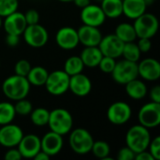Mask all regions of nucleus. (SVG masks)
Wrapping results in <instances>:
<instances>
[{"instance_id": "nucleus-1", "label": "nucleus", "mask_w": 160, "mask_h": 160, "mask_svg": "<svg viewBox=\"0 0 160 160\" xmlns=\"http://www.w3.org/2000/svg\"><path fill=\"white\" fill-rule=\"evenodd\" d=\"M30 83L26 77L12 75L8 77L2 83L4 95L11 100H20L25 98L30 91Z\"/></svg>"}, {"instance_id": "nucleus-2", "label": "nucleus", "mask_w": 160, "mask_h": 160, "mask_svg": "<svg viewBox=\"0 0 160 160\" xmlns=\"http://www.w3.org/2000/svg\"><path fill=\"white\" fill-rule=\"evenodd\" d=\"M151 142V135L147 128L142 125L131 127L126 135V144L135 154L148 149Z\"/></svg>"}, {"instance_id": "nucleus-3", "label": "nucleus", "mask_w": 160, "mask_h": 160, "mask_svg": "<svg viewBox=\"0 0 160 160\" xmlns=\"http://www.w3.org/2000/svg\"><path fill=\"white\" fill-rule=\"evenodd\" d=\"M48 126L51 131L64 136L70 132L73 127V118L71 113L62 108H57L50 112Z\"/></svg>"}, {"instance_id": "nucleus-4", "label": "nucleus", "mask_w": 160, "mask_h": 160, "mask_svg": "<svg viewBox=\"0 0 160 160\" xmlns=\"http://www.w3.org/2000/svg\"><path fill=\"white\" fill-rule=\"evenodd\" d=\"M94 138L85 128H76L69 136V145L73 152L78 155H86L91 152Z\"/></svg>"}, {"instance_id": "nucleus-5", "label": "nucleus", "mask_w": 160, "mask_h": 160, "mask_svg": "<svg viewBox=\"0 0 160 160\" xmlns=\"http://www.w3.org/2000/svg\"><path fill=\"white\" fill-rule=\"evenodd\" d=\"M133 26L138 38H152L158 33L159 23L158 18L154 14L144 12L135 19Z\"/></svg>"}, {"instance_id": "nucleus-6", "label": "nucleus", "mask_w": 160, "mask_h": 160, "mask_svg": "<svg viewBox=\"0 0 160 160\" xmlns=\"http://www.w3.org/2000/svg\"><path fill=\"white\" fill-rule=\"evenodd\" d=\"M111 74L114 82L119 84L125 85L128 82L139 77L138 63L126 59L116 62L114 68Z\"/></svg>"}, {"instance_id": "nucleus-7", "label": "nucleus", "mask_w": 160, "mask_h": 160, "mask_svg": "<svg viewBox=\"0 0 160 160\" xmlns=\"http://www.w3.org/2000/svg\"><path fill=\"white\" fill-rule=\"evenodd\" d=\"M45 87L52 96H62L69 86V76L64 70H55L49 73L45 82Z\"/></svg>"}, {"instance_id": "nucleus-8", "label": "nucleus", "mask_w": 160, "mask_h": 160, "mask_svg": "<svg viewBox=\"0 0 160 160\" xmlns=\"http://www.w3.org/2000/svg\"><path fill=\"white\" fill-rule=\"evenodd\" d=\"M140 125L149 128L158 127L160 124V103L151 101L144 104L138 114Z\"/></svg>"}, {"instance_id": "nucleus-9", "label": "nucleus", "mask_w": 160, "mask_h": 160, "mask_svg": "<svg viewBox=\"0 0 160 160\" xmlns=\"http://www.w3.org/2000/svg\"><path fill=\"white\" fill-rule=\"evenodd\" d=\"M22 35L25 42L33 48L43 47L49 39L48 31L39 23L27 25Z\"/></svg>"}, {"instance_id": "nucleus-10", "label": "nucleus", "mask_w": 160, "mask_h": 160, "mask_svg": "<svg viewBox=\"0 0 160 160\" xmlns=\"http://www.w3.org/2000/svg\"><path fill=\"white\" fill-rule=\"evenodd\" d=\"M132 115L131 107L123 101L112 103L107 111L108 120L115 126H122L129 121Z\"/></svg>"}, {"instance_id": "nucleus-11", "label": "nucleus", "mask_w": 160, "mask_h": 160, "mask_svg": "<svg viewBox=\"0 0 160 160\" xmlns=\"http://www.w3.org/2000/svg\"><path fill=\"white\" fill-rule=\"evenodd\" d=\"M23 136L20 127L14 124L3 125L0 128V145L6 148L16 147Z\"/></svg>"}, {"instance_id": "nucleus-12", "label": "nucleus", "mask_w": 160, "mask_h": 160, "mask_svg": "<svg viewBox=\"0 0 160 160\" xmlns=\"http://www.w3.org/2000/svg\"><path fill=\"white\" fill-rule=\"evenodd\" d=\"M124 42L119 39L114 34L102 37L98 48L104 56H109L112 58H118L122 55Z\"/></svg>"}, {"instance_id": "nucleus-13", "label": "nucleus", "mask_w": 160, "mask_h": 160, "mask_svg": "<svg viewBox=\"0 0 160 160\" xmlns=\"http://www.w3.org/2000/svg\"><path fill=\"white\" fill-rule=\"evenodd\" d=\"M81 20L83 24L99 27L104 23L106 16L100 6L89 4L82 8Z\"/></svg>"}, {"instance_id": "nucleus-14", "label": "nucleus", "mask_w": 160, "mask_h": 160, "mask_svg": "<svg viewBox=\"0 0 160 160\" xmlns=\"http://www.w3.org/2000/svg\"><path fill=\"white\" fill-rule=\"evenodd\" d=\"M55 41L61 49L68 51L75 49L80 43L77 30L70 26L60 28L56 33Z\"/></svg>"}, {"instance_id": "nucleus-15", "label": "nucleus", "mask_w": 160, "mask_h": 160, "mask_svg": "<svg viewBox=\"0 0 160 160\" xmlns=\"http://www.w3.org/2000/svg\"><path fill=\"white\" fill-rule=\"evenodd\" d=\"M2 25L7 34L21 36L27 26V23L25 22L24 14L16 10L4 18Z\"/></svg>"}, {"instance_id": "nucleus-16", "label": "nucleus", "mask_w": 160, "mask_h": 160, "mask_svg": "<svg viewBox=\"0 0 160 160\" xmlns=\"http://www.w3.org/2000/svg\"><path fill=\"white\" fill-rule=\"evenodd\" d=\"M63 143V136L50 131L40 139V150L51 158L61 152Z\"/></svg>"}, {"instance_id": "nucleus-17", "label": "nucleus", "mask_w": 160, "mask_h": 160, "mask_svg": "<svg viewBox=\"0 0 160 160\" xmlns=\"http://www.w3.org/2000/svg\"><path fill=\"white\" fill-rule=\"evenodd\" d=\"M17 147L22 158H33L40 151V139L34 134L23 135Z\"/></svg>"}, {"instance_id": "nucleus-18", "label": "nucleus", "mask_w": 160, "mask_h": 160, "mask_svg": "<svg viewBox=\"0 0 160 160\" xmlns=\"http://www.w3.org/2000/svg\"><path fill=\"white\" fill-rule=\"evenodd\" d=\"M138 73L145 81L155 82L160 78V64L154 58H145L138 64Z\"/></svg>"}, {"instance_id": "nucleus-19", "label": "nucleus", "mask_w": 160, "mask_h": 160, "mask_svg": "<svg viewBox=\"0 0 160 160\" xmlns=\"http://www.w3.org/2000/svg\"><path fill=\"white\" fill-rule=\"evenodd\" d=\"M68 90L77 97H85L92 90L91 80L84 74L79 73L69 77Z\"/></svg>"}, {"instance_id": "nucleus-20", "label": "nucleus", "mask_w": 160, "mask_h": 160, "mask_svg": "<svg viewBox=\"0 0 160 160\" xmlns=\"http://www.w3.org/2000/svg\"><path fill=\"white\" fill-rule=\"evenodd\" d=\"M77 32L80 43L85 47L98 46L102 38V34L98 27L83 24L77 30Z\"/></svg>"}, {"instance_id": "nucleus-21", "label": "nucleus", "mask_w": 160, "mask_h": 160, "mask_svg": "<svg viewBox=\"0 0 160 160\" xmlns=\"http://www.w3.org/2000/svg\"><path fill=\"white\" fill-rule=\"evenodd\" d=\"M147 4L144 0H123V14L135 20L146 10Z\"/></svg>"}, {"instance_id": "nucleus-22", "label": "nucleus", "mask_w": 160, "mask_h": 160, "mask_svg": "<svg viewBox=\"0 0 160 160\" xmlns=\"http://www.w3.org/2000/svg\"><path fill=\"white\" fill-rule=\"evenodd\" d=\"M103 54L100 52L98 46H90L85 47L81 52V59L84 65V67L95 68L98 67Z\"/></svg>"}, {"instance_id": "nucleus-23", "label": "nucleus", "mask_w": 160, "mask_h": 160, "mask_svg": "<svg viewBox=\"0 0 160 160\" xmlns=\"http://www.w3.org/2000/svg\"><path fill=\"white\" fill-rule=\"evenodd\" d=\"M126 86V93L128 96L133 99H142L147 95V87L145 83L138 80V78L128 82L125 84Z\"/></svg>"}, {"instance_id": "nucleus-24", "label": "nucleus", "mask_w": 160, "mask_h": 160, "mask_svg": "<svg viewBox=\"0 0 160 160\" xmlns=\"http://www.w3.org/2000/svg\"><path fill=\"white\" fill-rule=\"evenodd\" d=\"M100 7L106 18L115 19L123 14V0H102Z\"/></svg>"}, {"instance_id": "nucleus-25", "label": "nucleus", "mask_w": 160, "mask_h": 160, "mask_svg": "<svg viewBox=\"0 0 160 160\" xmlns=\"http://www.w3.org/2000/svg\"><path fill=\"white\" fill-rule=\"evenodd\" d=\"M114 35L124 43L135 41L137 38L136 31L133 24H130L128 22L119 23L115 28Z\"/></svg>"}, {"instance_id": "nucleus-26", "label": "nucleus", "mask_w": 160, "mask_h": 160, "mask_svg": "<svg viewBox=\"0 0 160 160\" xmlns=\"http://www.w3.org/2000/svg\"><path fill=\"white\" fill-rule=\"evenodd\" d=\"M49 72L43 67H34L31 68L30 71L28 72L26 79L29 82L30 85L34 86H42L45 84L46 80L48 78Z\"/></svg>"}, {"instance_id": "nucleus-27", "label": "nucleus", "mask_w": 160, "mask_h": 160, "mask_svg": "<svg viewBox=\"0 0 160 160\" xmlns=\"http://www.w3.org/2000/svg\"><path fill=\"white\" fill-rule=\"evenodd\" d=\"M84 65L80 56H70L67 59L64 66V71L70 77L79 73H82L83 70Z\"/></svg>"}, {"instance_id": "nucleus-28", "label": "nucleus", "mask_w": 160, "mask_h": 160, "mask_svg": "<svg viewBox=\"0 0 160 160\" xmlns=\"http://www.w3.org/2000/svg\"><path fill=\"white\" fill-rule=\"evenodd\" d=\"M15 115L14 105L10 102H0V126L12 123Z\"/></svg>"}, {"instance_id": "nucleus-29", "label": "nucleus", "mask_w": 160, "mask_h": 160, "mask_svg": "<svg viewBox=\"0 0 160 160\" xmlns=\"http://www.w3.org/2000/svg\"><path fill=\"white\" fill-rule=\"evenodd\" d=\"M91 152L94 154V156L99 159L102 160H112V158L109 157L111 153V148L108 142L103 141H98L94 142Z\"/></svg>"}, {"instance_id": "nucleus-30", "label": "nucleus", "mask_w": 160, "mask_h": 160, "mask_svg": "<svg viewBox=\"0 0 160 160\" xmlns=\"http://www.w3.org/2000/svg\"><path fill=\"white\" fill-rule=\"evenodd\" d=\"M141 53L142 52L137 43H135L134 41L127 42L124 44V48L122 52V55L124 56V59L138 63V61L141 58Z\"/></svg>"}, {"instance_id": "nucleus-31", "label": "nucleus", "mask_w": 160, "mask_h": 160, "mask_svg": "<svg viewBox=\"0 0 160 160\" xmlns=\"http://www.w3.org/2000/svg\"><path fill=\"white\" fill-rule=\"evenodd\" d=\"M50 112L45 108H37L30 112L32 123L38 127H44L48 125Z\"/></svg>"}, {"instance_id": "nucleus-32", "label": "nucleus", "mask_w": 160, "mask_h": 160, "mask_svg": "<svg viewBox=\"0 0 160 160\" xmlns=\"http://www.w3.org/2000/svg\"><path fill=\"white\" fill-rule=\"evenodd\" d=\"M18 0H0V16L5 18L6 16L18 10Z\"/></svg>"}, {"instance_id": "nucleus-33", "label": "nucleus", "mask_w": 160, "mask_h": 160, "mask_svg": "<svg viewBox=\"0 0 160 160\" xmlns=\"http://www.w3.org/2000/svg\"><path fill=\"white\" fill-rule=\"evenodd\" d=\"M14 109H15L16 114L24 116V115L30 114V112L33 110V105L29 100L22 98V99L17 100L16 104L14 105Z\"/></svg>"}, {"instance_id": "nucleus-34", "label": "nucleus", "mask_w": 160, "mask_h": 160, "mask_svg": "<svg viewBox=\"0 0 160 160\" xmlns=\"http://www.w3.org/2000/svg\"><path fill=\"white\" fill-rule=\"evenodd\" d=\"M115 63H116L115 58L103 55L98 67H99V68L102 72L107 73V74H111L114 68Z\"/></svg>"}, {"instance_id": "nucleus-35", "label": "nucleus", "mask_w": 160, "mask_h": 160, "mask_svg": "<svg viewBox=\"0 0 160 160\" xmlns=\"http://www.w3.org/2000/svg\"><path fill=\"white\" fill-rule=\"evenodd\" d=\"M31 65L30 63L25 60V59H22V60H19L16 64H15V67H14V72L16 75H19V76H22V77H26L28 72L30 71L31 69Z\"/></svg>"}, {"instance_id": "nucleus-36", "label": "nucleus", "mask_w": 160, "mask_h": 160, "mask_svg": "<svg viewBox=\"0 0 160 160\" xmlns=\"http://www.w3.org/2000/svg\"><path fill=\"white\" fill-rule=\"evenodd\" d=\"M149 153L152 155L155 160L160 159V137H156L153 141L151 140L149 143Z\"/></svg>"}, {"instance_id": "nucleus-37", "label": "nucleus", "mask_w": 160, "mask_h": 160, "mask_svg": "<svg viewBox=\"0 0 160 160\" xmlns=\"http://www.w3.org/2000/svg\"><path fill=\"white\" fill-rule=\"evenodd\" d=\"M24 18H25V22H26L27 25L36 24V23H38V21H39V14H38V12L36 9L31 8V9H28V10L25 12Z\"/></svg>"}, {"instance_id": "nucleus-38", "label": "nucleus", "mask_w": 160, "mask_h": 160, "mask_svg": "<svg viewBox=\"0 0 160 160\" xmlns=\"http://www.w3.org/2000/svg\"><path fill=\"white\" fill-rule=\"evenodd\" d=\"M136 154L128 146L120 149L117 155V159L118 160H133L135 159Z\"/></svg>"}, {"instance_id": "nucleus-39", "label": "nucleus", "mask_w": 160, "mask_h": 160, "mask_svg": "<svg viewBox=\"0 0 160 160\" xmlns=\"http://www.w3.org/2000/svg\"><path fill=\"white\" fill-rule=\"evenodd\" d=\"M141 52H147L150 51L151 47H152V42H151V38H141L138 40L137 43Z\"/></svg>"}, {"instance_id": "nucleus-40", "label": "nucleus", "mask_w": 160, "mask_h": 160, "mask_svg": "<svg viewBox=\"0 0 160 160\" xmlns=\"http://www.w3.org/2000/svg\"><path fill=\"white\" fill-rule=\"evenodd\" d=\"M22 158L21 153L19 152L18 148L15 147L8 148L7 153L5 154V159L6 160H21Z\"/></svg>"}, {"instance_id": "nucleus-41", "label": "nucleus", "mask_w": 160, "mask_h": 160, "mask_svg": "<svg viewBox=\"0 0 160 160\" xmlns=\"http://www.w3.org/2000/svg\"><path fill=\"white\" fill-rule=\"evenodd\" d=\"M150 98L152 101L160 103V86L156 85L150 91Z\"/></svg>"}, {"instance_id": "nucleus-42", "label": "nucleus", "mask_w": 160, "mask_h": 160, "mask_svg": "<svg viewBox=\"0 0 160 160\" xmlns=\"http://www.w3.org/2000/svg\"><path fill=\"white\" fill-rule=\"evenodd\" d=\"M20 36H17V35H12V34H7V37H6V42L8 46L10 47H15L19 41H20V38H19Z\"/></svg>"}, {"instance_id": "nucleus-43", "label": "nucleus", "mask_w": 160, "mask_h": 160, "mask_svg": "<svg viewBox=\"0 0 160 160\" xmlns=\"http://www.w3.org/2000/svg\"><path fill=\"white\" fill-rule=\"evenodd\" d=\"M135 159L136 160H155L154 158L152 157V155L147 152L146 150L145 151H142L141 153H138L136 154L135 156Z\"/></svg>"}, {"instance_id": "nucleus-44", "label": "nucleus", "mask_w": 160, "mask_h": 160, "mask_svg": "<svg viewBox=\"0 0 160 160\" xmlns=\"http://www.w3.org/2000/svg\"><path fill=\"white\" fill-rule=\"evenodd\" d=\"M33 158L36 160H49L50 159V157H49L47 154H45L44 152H42V151L40 150Z\"/></svg>"}, {"instance_id": "nucleus-45", "label": "nucleus", "mask_w": 160, "mask_h": 160, "mask_svg": "<svg viewBox=\"0 0 160 160\" xmlns=\"http://www.w3.org/2000/svg\"><path fill=\"white\" fill-rule=\"evenodd\" d=\"M72 2H74L75 6H77L81 8H82L90 4V0H72Z\"/></svg>"}, {"instance_id": "nucleus-46", "label": "nucleus", "mask_w": 160, "mask_h": 160, "mask_svg": "<svg viewBox=\"0 0 160 160\" xmlns=\"http://www.w3.org/2000/svg\"><path fill=\"white\" fill-rule=\"evenodd\" d=\"M144 1H145V3H146V4H147V6H148V5H151V4H153V3H154L156 0H144Z\"/></svg>"}, {"instance_id": "nucleus-47", "label": "nucleus", "mask_w": 160, "mask_h": 160, "mask_svg": "<svg viewBox=\"0 0 160 160\" xmlns=\"http://www.w3.org/2000/svg\"><path fill=\"white\" fill-rule=\"evenodd\" d=\"M2 24H3V20H2V17L0 16V29L2 27Z\"/></svg>"}, {"instance_id": "nucleus-48", "label": "nucleus", "mask_w": 160, "mask_h": 160, "mask_svg": "<svg viewBox=\"0 0 160 160\" xmlns=\"http://www.w3.org/2000/svg\"><path fill=\"white\" fill-rule=\"evenodd\" d=\"M58 1H61V2H66V3H67V2H71L72 0H58Z\"/></svg>"}, {"instance_id": "nucleus-49", "label": "nucleus", "mask_w": 160, "mask_h": 160, "mask_svg": "<svg viewBox=\"0 0 160 160\" xmlns=\"http://www.w3.org/2000/svg\"><path fill=\"white\" fill-rule=\"evenodd\" d=\"M97 1H99V2H101V1H102V0H97Z\"/></svg>"}]
</instances>
